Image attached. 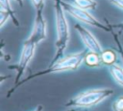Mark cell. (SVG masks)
<instances>
[{
  "label": "cell",
  "instance_id": "1",
  "mask_svg": "<svg viewBox=\"0 0 123 111\" xmlns=\"http://www.w3.org/2000/svg\"><path fill=\"white\" fill-rule=\"evenodd\" d=\"M54 1V13H55V25H56V53L52 63L59 60L63 56L64 51L67 48L70 39L69 24L65 15V11L62 6V0Z\"/></svg>",
  "mask_w": 123,
  "mask_h": 111
},
{
  "label": "cell",
  "instance_id": "2",
  "mask_svg": "<svg viewBox=\"0 0 123 111\" xmlns=\"http://www.w3.org/2000/svg\"><path fill=\"white\" fill-rule=\"evenodd\" d=\"M86 53V51H81V52H78V53H73V54L67 55L65 56H62V58L55 61L54 63H51V65L47 69L42 70L40 72H37L35 75L29 76L28 78L22 79L20 82H18L12 88V90L11 92H12L17 86L21 85L24 82H27L28 80H30V79H32L36 77H39V76H43V75H47V74H53V73H63V72L77 70L84 63Z\"/></svg>",
  "mask_w": 123,
  "mask_h": 111
},
{
  "label": "cell",
  "instance_id": "3",
  "mask_svg": "<svg viewBox=\"0 0 123 111\" xmlns=\"http://www.w3.org/2000/svg\"><path fill=\"white\" fill-rule=\"evenodd\" d=\"M114 91L111 88H93L86 90L76 97L71 99L66 104V107H77L86 108L92 107L101 103L106 99L113 95Z\"/></svg>",
  "mask_w": 123,
  "mask_h": 111
},
{
  "label": "cell",
  "instance_id": "4",
  "mask_svg": "<svg viewBox=\"0 0 123 111\" xmlns=\"http://www.w3.org/2000/svg\"><path fill=\"white\" fill-rule=\"evenodd\" d=\"M62 6L63 10L65 11V12H67L69 15H71L75 19L79 20L80 22L85 23L89 26H92V27H95V28L102 29L105 32H111V30L108 26H106L105 24L100 22L87 10H84L82 8L77 7L73 3H68L63 0H62Z\"/></svg>",
  "mask_w": 123,
  "mask_h": 111
},
{
  "label": "cell",
  "instance_id": "5",
  "mask_svg": "<svg viewBox=\"0 0 123 111\" xmlns=\"http://www.w3.org/2000/svg\"><path fill=\"white\" fill-rule=\"evenodd\" d=\"M36 46H37V44L30 41L28 38L26 40H24V42L22 44V49H21L18 63H17L16 67L14 68V70L16 71V78H15L16 83H18L20 81L29 63L33 59V57L35 56V52H36Z\"/></svg>",
  "mask_w": 123,
  "mask_h": 111
},
{
  "label": "cell",
  "instance_id": "6",
  "mask_svg": "<svg viewBox=\"0 0 123 111\" xmlns=\"http://www.w3.org/2000/svg\"><path fill=\"white\" fill-rule=\"evenodd\" d=\"M47 37V23L42 11H36L34 25L28 39L35 44H38Z\"/></svg>",
  "mask_w": 123,
  "mask_h": 111
},
{
  "label": "cell",
  "instance_id": "7",
  "mask_svg": "<svg viewBox=\"0 0 123 111\" xmlns=\"http://www.w3.org/2000/svg\"><path fill=\"white\" fill-rule=\"evenodd\" d=\"M74 28L77 31L84 46L88 51L96 52L99 54H101L103 52V49H102L100 42L97 40V38L94 36V34L89 30H87L86 28H85L83 25H81L79 23H76L74 25Z\"/></svg>",
  "mask_w": 123,
  "mask_h": 111
},
{
  "label": "cell",
  "instance_id": "8",
  "mask_svg": "<svg viewBox=\"0 0 123 111\" xmlns=\"http://www.w3.org/2000/svg\"><path fill=\"white\" fill-rule=\"evenodd\" d=\"M84 63L89 68H98V67H101L102 65H104L102 62L101 55L99 53L91 52V51H87L86 53Z\"/></svg>",
  "mask_w": 123,
  "mask_h": 111
},
{
  "label": "cell",
  "instance_id": "9",
  "mask_svg": "<svg viewBox=\"0 0 123 111\" xmlns=\"http://www.w3.org/2000/svg\"><path fill=\"white\" fill-rule=\"evenodd\" d=\"M109 72L116 84L123 87V67L118 64L109 66Z\"/></svg>",
  "mask_w": 123,
  "mask_h": 111
},
{
  "label": "cell",
  "instance_id": "10",
  "mask_svg": "<svg viewBox=\"0 0 123 111\" xmlns=\"http://www.w3.org/2000/svg\"><path fill=\"white\" fill-rule=\"evenodd\" d=\"M100 55H101L102 62H103L104 65H107V66L113 65V64H115V62L117 60V55L111 49L103 50V52Z\"/></svg>",
  "mask_w": 123,
  "mask_h": 111
},
{
  "label": "cell",
  "instance_id": "11",
  "mask_svg": "<svg viewBox=\"0 0 123 111\" xmlns=\"http://www.w3.org/2000/svg\"><path fill=\"white\" fill-rule=\"evenodd\" d=\"M0 7H1V8H0L1 10H4V11H6L7 12H9V13H10L11 18L12 19L13 23L18 27V26H19V23H18V20H17V18H16L15 14H14L13 10H12V4H11V1H10V0H0Z\"/></svg>",
  "mask_w": 123,
  "mask_h": 111
},
{
  "label": "cell",
  "instance_id": "12",
  "mask_svg": "<svg viewBox=\"0 0 123 111\" xmlns=\"http://www.w3.org/2000/svg\"><path fill=\"white\" fill-rule=\"evenodd\" d=\"M73 4L87 11L95 10L97 7V2L95 0H73Z\"/></svg>",
  "mask_w": 123,
  "mask_h": 111
},
{
  "label": "cell",
  "instance_id": "13",
  "mask_svg": "<svg viewBox=\"0 0 123 111\" xmlns=\"http://www.w3.org/2000/svg\"><path fill=\"white\" fill-rule=\"evenodd\" d=\"M111 109L112 111H123V96H119L113 100Z\"/></svg>",
  "mask_w": 123,
  "mask_h": 111
},
{
  "label": "cell",
  "instance_id": "14",
  "mask_svg": "<svg viewBox=\"0 0 123 111\" xmlns=\"http://www.w3.org/2000/svg\"><path fill=\"white\" fill-rule=\"evenodd\" d=\"M11 18V15L9 12H7L4 10L0 9V28H3L4 25L8 22V20Z\"/></svg>",
  "mask_w": 123,
  "mask_h": 111
},
{
  "label": "cell",
  "instance_id": "15",
  "mask_svg": "<svg viewBox=\"0 0 123 111\" xmlns=\"http://www.w3.org/2000/svg\"><path fill=\"white\" fill-rule=\"evenodd\" d=\"M36 11H42L45 6V0H30Z\"/></svg>",
  "mask_w": 123,
  "mask_h": 111
},
{
  "label": "cell",
  "instance_id": "16",
  "mask_svg": "<svg viewBox=\"0 0 123 111\" xmlns=\"http://www.w3.org/2000/svg\"><path fill=\"white\" fill-rule=\"evenodd\" d=\"M113 6H115L116 8L120 9L121 11H123V0H109Z\"/></svg>",
  "mask_w": 123,
  "mask_h": 111
},
{
  "label": "cell",
  "instance_id": "17",
  "mask_svg": "<svg viewBox=\"0 0 123 111\" xmlns=\"http://www.w3.org/2000/svg\"><path fill=\"white\" fill-rule=\"evenodd\" d=\"M114 39L116 40V42H117V44H118V49H119V53H120V55H121V56L123 57V48H122V46H121V44H120V42L118 41V39L116 38V36L114 35Z\"/></svg>",
  "mask_w": 123,
  "mask_h": 111
},
{
  "label": "cell",
  "instance_id": "18",
  "mask_svg": "<svg viewBox=\"0 0 123 111\" xmlns=\"http://www.w3.org/2000/svg\"><path fill=\"white\" fill-rule=\"evenodd\" d=\"M33 111H43V107H42V105H37L35 108V110H33Z\"/></svg>",
  "mask_w": 123,
  "mask_h": 111
},
{
  "label": "cell",
  "instance_id": "19",
  "mask_svg": "<svg viewBox=\"0 0 123 111\" xmlns=\"http://www.w3.org/2000/svg\"><path fill=\"white\" fill-rule=\"evenodd\" d=\"M14 1H15L19 6H22V4H23V1H24V0H14Z\"/></svg>",
  "mask_w": 123,
  "mask_h": 111
},
{
  "label": "cell",
  "instance_id": "20",
  "mask_svg": "<svg viewBox=\"0 0 123 111\" xmlns=\"http://www.w3.org/2000/svg\"><path fill=\"white\" fill-rule=\"evenodd\" d=\"M115 27H120V28H122V29H123V23H120V24H118V25H116Z\"/></svg>",
  "mask_w": 123,
  "mask_h": 111
},
{
  "label": "cell",
  "instance_id": "21",
  "mask_svg": "<svg viewBox=\"0 0 123 111\" xmlns=\"http://www.w3.org/2000/svg\"><path fill=\"white\" fill-rule=\"evenodd\" d=\"M68 111H75V109H70V110H68Z\"/></svg>",
  "mask_w": 123,
  "mask_h": 111
},
{
  "label": "cell",
  "instance_id": "22",
  "mask_svg": "<svg viewBox=\"0 0 123 111\" xmlns=\"http://www.w3.org/2000/svg\"><path fill=\"white\" fill-rule=\"evenodd\" d=\"M122 62H123V57H122Z\"/></svg>",
  "mask_w": 123,
  "mask_h": 111
}]
</instances>
